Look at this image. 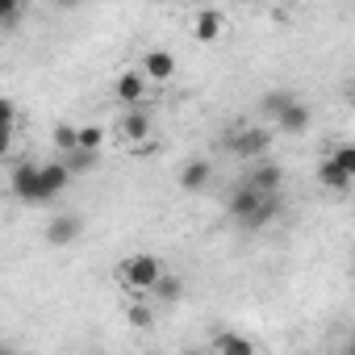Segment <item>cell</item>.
<instances>
[{"label":"cell","instance_id":"cell-1","mask_svg":"<svg viewBox=\"0 0 355 355\" xmlns=\"http://www.w3.org/2000/svg\"><path fill=\"white\" fill-rule=\"evenodd\" d=\"M163 259L150 255V251H138V255H125L117 263V284L130 293V297H142V293H155V284L163 280Z\"/></svg>","mask_w":355,"mask_h":355},{"label":"cell","instance_id":"cell-2","mask_svg":"<svg viewBox=\"0 0 355 355\" xmlns=\"http://www.w3.org/2000/svg\"><path fill=\"white\" fill-rule=\"evenodd\" d=\"M9 189H13V197H21L26 205H46V193H42V163H13Z\"/></svg>","mask_w":355,"mask_h":355},{"label":"cell","instance_id":"cell-3","mask_svg":"<svg viewBox=\"0 0 355 355\" xmlns=\"http://www.w3.org/2000/svg\"><path fill=\"white\" fill-rule=\"evenodd\" d=\"M272 130L268 125H247V130H239L234 138H226V150L234 155V159H268V150H272Z\"/></svg>","mask_w":355,"mask_h":355},{"label":"cell","instance_id":"cell-4","mask_svg":"<svg viewBox=\"0 0 355 355\" xmlns=\"http://www.w3.org/2000/svg\"><path fill=\"white\" fill-rule=\"evenodd\" d=\"M113 92H117V101H121L125 109H138V105L146 101V76H142L138 67H130V71H121V76H117Z\"/></svg>","mask_w":355,"mask_h":355},{"label":"cell","instance_id":"cell-5","mask_svg":"<svg viewBox=\"0 0 355 355\" xmlns=\"http://www.w3.org/2000/svg\"><path fill=\"white\" fill-rule=\"evenodd\" d=\"M247 184L255 189V193H263V197H280V184H284V167L280 163H272V159H263L251 175H247Z\"/></svg>","mask_w":355,"mask_h":355},{"label":"cell","instance_id":"cell-6","mask_svg":"<svg viewBox=\"0 0 355 355\" xmlns=\"http://www.w3.org/2000/svg\"><path fill=\"white\" fill-rule=\"evenodd\" d=\"M138 71H142L146 80H155V84H167V80L175 76V55H171V51H146L142 63H138Z\"/></svg>","mask_w":355,"mask_h":355},{"label":"cell","instance_id":"cell-7","mask_svg":"<svg viewBox=\"0 0 355 355\" xmlns=\"http://www.w3.org/2000/svg\"><path fill=\"white\" fill-rule=\"evenodd\" d=\"M80 230H84L80 214H59V218H51V226H46V243H51V247H67V243L80 239Z\"/></svg>","mask_w":355,"mask_h":355},{"label":"cell","instance_id":"cell-8","mask_svg":"<svg viewBox=\"0 0 355 355\" xmlns=\"http://www.w3.org/2000/svg\"><path fill=\"white\" fill-rule=\"evenodd\" d=\"M263 201H268V197H263V193H255V189H251V184H239V189H234V197H230V205H226V209H230V218H234V222H239V226H243V222H247V218H251V214H255V209H259V205H263Z\"/></svg>","mask_w":355,"mask_h":355},{"label":"cell","instance_id":"cell-9","mask_svg":"<svg viewBox=\"0 0 355 355\" xmlns=\"http://www.w3.org/2000/svg\"><path fill=\"white\" fill-rule=\"evenodd\" d=\"M222 30H226V17H222L218 9H201V13L193 17V38H197V42H218Z\"/></svg>","mask_w":355,"mask_h":355},{"label":"cell","instance_id":"cell-10","mask_svg":"<svg viewBox=\"0 0 355 355\" xmlns=\"http://www.w3.org/2000/svg\"><path fill=\"white\" fill-rule=\"evenodd\" d=\"M209 175H214V171H209L205 159H189V163L180 167V189H184V193H201V189L209 184Z\"/></svg>","mask_w":355,"mask_h":355},{"label":"cell","instance_id":"cell-11","mask_svg":"<svg viewBox=\"0 0 355 355\" xmlns=\"http://www.w3.org/2000/svg\"><path fill=\"white\" fill-rule=\"evenodd\" d=\"M67 180H71L67 163H42V193H46V205L67 189Z\"/></svg>","mask_w":355,"mask_h":355},{"label":"cell","instance_id":"cell-12","mask_svg":"<svg viewBox=\"0 0 355 355\" xmlns=\"http://www.w3.org/2000/svg\"><path fill=\"white\" fill-rule=\"evenodd\" d=\"M301 96H293L288 88H272V92H263V101H259V109H263V117H272V121H280L293 105H297Z\"/></svg>","mask_w":355,"mask_h":355},{"label":"cell","instance_id":"cell-13","mask_svg":"<svg viewBox=\"0 0 355 355\" xmlns=\"http://www.w3.org/2000/svg\"><path fill=\"white\" fill-rule=\"evenodd\" d=\"M309 121H313L309 105H305V101H297V105L276 121V130H280V134H305V130H309Z\"/></svg>","mask_w":355,"mask_h":355},{"label":"cell","instance_id":"cell-14","mask_svg":"<svg viewBox=\"0 0 355 355\" xmlns=\"http://www.w3.org/2000/svg\"><path fill=\"white\" fill-rule=\"evenodd\" d=\"M121 134H125V142H142V138L150 134V117H146V109H130V113L121 117Z\"/></svg>","mask_w":355,"mask_h":355},{"label":"cell","instance_id":"cell-15","mask_svg":"<svg viewBox=\"0 0 355 355\" xmlns=\"http://www.w3.org/2000/svg\"><path fill=\"white\" fill-rule=\"evenodd\" d=\"M276 218H280V197H268V201H263L247 222H243V230H263V226H272Z\"/></svg>","mask_w":355,"mask_h":355},{"label":"cell","instance_id":"cell-16","mask_svg":"<svg viewBox=\"0 0 355 355\" xmlns=\"http://www.w3.org/2000/svg\"><path fill=\"white\" fill-rule=\"evenodd\" d=\"M218 355H255V343L247 334L226 330V334H218Z\"/></svg>","mask_w":355,"mask_h":355},{"label":"cell","instance_id":"cell-17","mask_svg":"<svg viewBox=\"0 0 355 355\" xmlns=\"http://www.w3.org/2000/svg\"><path fill=\"white\" fill-rule=\"evenodd\" d=\"M184 297V280L175 276V272H163V280L155 284V301H167V305H175Z\"/></svg>","mask_w":355,"mask_h":355},{"label":"cell","instance_id":"cell-18","mask_svg":"<svg viewBox=\"0 0 355 355\" xmlns=\"http://www.w3.org/2000/svg\"><path fill=\"white\" fill-rule=\"evenodd\" d=\"M318 184H322V189H334V193L351 189V180H347V175H343L330 159H322V163H318Z\"/></svg>","mask_w":355,"mask_h":355},{"label":"cell","instance_id":"cell-19","mask_svg":"<svg viewBox=\"0 0 355 355\" xmlns=\"http://www.w3.org/2000/svg\"><path fill=\"white\" fill-rule=\"evenodd\" d=\"M343 175H347V180H355V142H343V146H334L330 155H326Z\"/></svg>","mask_w":355,"mask_h":355},{"label":"cell","instance_id":"cell-20","mask_svg":"<svg viewBox=\"0 0 355 355\" xmlns=\"http://www.w3.org/2000/svg\"><path fill=\"white\" fill-rule=\"evenodd\" d=\"M125 322H130L134 330H150V326H155V313H150V305H146V301H130Z\"/></svg>","mask_w":355,"mask_h":355},{"label":"cell","instance_id":"cell-21","mask_svg":"<svg viewBox=\"0 0 355 355\" xmlns=\"http://www.w3.org/2000/svg\"><path fill=\"white\" fill-rule=\"evenodd\" d=\"M63 163H67V171H71V175H84V171H92V167H96V150H84V146H80V150H71Z\"/></svg>","mask_w":355,"mask_h":355},{"label":"cell","instance_id":"cell-22","mask_svg":"<svg viewBox=\"0 0 355 355\" xmlns=\"http://www.w3.org/2000/svg\"><path fill=\"white\" fill-rule=\"evenodd\" d=\"M55 146H59L63 155L80 150V125H55Z\"/></svg>","mask_w":355,"mask_h":355},{"label":"cell","instance_id":"cell-23","mask_svg":"<svg viewBox=\"0 0 355 355\" xmlns=\"http://www.w3.org/2000/svg\"><path fill=\"white\" fill-rule=\"evenodd\" d=\"M80 146L101 155V146H105V130H101V125H80Z\"/></svg>","mask_w":355,"mask_h":355},{"label":"cell","instance_id":"cell-24","mask_svg":"<svg viewBox=\"0 0 355 355\" xmlns=\"http://www.w3.org/2000/svg\"><path fill=\"white\" fill-rule=\"evenodd\" d=\"M0 109H5V134H17V105L13 101H0Z\"/></svg>","mask_w":355,"mask_h":355},{"label":"cell","instance_id":"cell-25","mask_svg":"<svg viewBox=\"0 0 355 355\" xmlns=\"http://www.w3.org/2000/svg\"><path fill=\"white\" fill-rule=\"evenodd\" d=\"M338 355H355V330H351V334H347V347H343V351H338Z\"/></svg>","mask_w":355,"mask_h":355},{"label":"cell","instance_id":"cell-26","mask_svg":"<svg viewBox=\"0 0 355 355\" xmlns=\"http://www.w3.org/2000/svg\"><path fill=\"white\" fill-rule=\"evenodd\" d=\"M347 101H351V105H355V80H351V84H347Z\"/></svg>","mask_w":355,"mask_h":355},{"label":"cell","instance_id":"cell-27","mask_svg":"<svg viewBox=\"0 0 355 355\" xmlns=\"http://www.w3.org/2000/svg\"><path fill=\"white\" fill-rule=\"evenodd\" d=\"M180 355H205V351H197V347H189V351H180Z\"/></svg>","mask_w":355,"mask_h":355},{"label":"cell","instance_id":"cell-28","mask_svg":"<svg viewBox=\"0 0 355 355\" xmlns=\"http://www.w3.org/2000/svg\"><path fill=\"white\" fill-rule=\"evenodd\" d=\"M351 218H355V201H351Z\"/></svg>","mask_w":355,"mask_h":355},{"label":"cell","instance_id":"cell-29","mask_svg":"<svg viewBox=\"0 0 355 355\" xmlns=\"http://www.w3.org/2000/svg\"><path fill=\"white\" fill-rule=\"evenodd\" d=\"M0 355H13V351H0Z\"/></svg>","mask_w":355,"mask_h":355},{"label":"cell","instance_id":"cell-30","mask_svg":"<svg viewBox=\"0 0 355 355\" xmlns=\"http://www.w3.org/2000/svg\"><path fill=\"white\" fill-rule=\"evenodd\" d=\"M150 355H159V351H150Z\"/></svg>","mask_w":355,"mask_h":355}]
</instances>
